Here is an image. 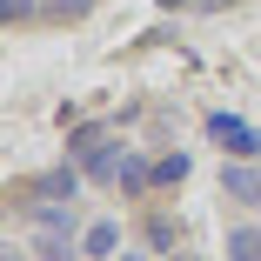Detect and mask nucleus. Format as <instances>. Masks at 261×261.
<instances>
[{
  "label": "nucleus",
  "instance_id": "1",
  "mask_svg": "<svg viewBox=\"0 0 261 261\" xmlns=\"http://www.w3.org/2000/svg\"><path fill=\"white\" fill-rule=\"evenodd\" d=\"M81 181H87V168H47V174H27V181H14L7 188V201H20L27 207V215H34V207H47V201H74L81 194Z\"/></svg>",
  "mask_w": 261,
  "mask_h": 261
},
{
  "label": "nucleus",
  "instance_id": "10",
  "mask_svg": "<svg viewBox=\"0 0 261 261\" xmlns=\"http://www.w3.org/2000/svg\"><path fill=\"white\" fill-rule=\"evenodd\" d=\"M34 261H74V234H61V228H40V241H34Z\"/></svg>",
  "mask_w": 261,
  "mask_h": 261
},
{
  "label": "nucleus",
  "instance_id": "15",
  "mask_svg": "<svg viewBox=\"0 0 261 261\" xmlns=\"http://www.w3.org/2000/svg\"><path fill=\"white\" fill-rule=\"evenodd\" d=\"M114 261H141V254H127V248H121V254H114Z\"/></svg>",
  "mask_w": 261,
  "mask_h": 261
},
{
  "label": "nucleus",
  "instance_id": "4",
  "mask_svg": "<svg viewBox=\"0 0 261 261\" xmlns=\"http://www.w3.org/2000/svg\"><path fill=\"white\" fill-rule=\"evenodd\" d=\"M81 254H87V261H114V254H121V221H94V228L81 234Z\"/></svg>",
  "mask_w": 261,
  "mask_h": 261
},
{
  "label": "nucleus",
  "instance_id": "9",
  "mask_svg": "<svg viewBox=\"0 0 261 261\" xmlns=\"http://www.w3.org/2000/svg\"><path fill=\"white\" fill-rule=\"evenodd\" d=\"M121 161H127V147H114V141H108L100 154H87L81 168H87V181H114V174H121Z\"/></svg>",
  "mask_w": 261,
  "mask_h": 261
},
{
  "label": "nucleus",
  "instance_id": "2",
  "mask_svg": "<svg viewBox=\"0 0 261 261\" xmlns=\"http://www.w3.org/2000/svg\"><path fill=\"white\" fill-rule=\"evenodd\" d=\"M207 141H215L228 161H261V127L241 114H207Z\"/></svg>",
  "mask_w": 261,
  "mask_h": 261
},
{
  "label": "nucleus",
  "instance_id": "8",
  "mask_svg": "<svg viewBox=\"0 0 261 261\" xmlns=\"http://www.w3.org/2000/svg\"><path fill=\"white\" fill-rule=\"evenodd\" d=\"M147 248H154V254H174V248H181V221H174V215H147Z\"/></svg>",
  "mask_w": 261,
  "mask_h": 261
},
{
  "label": "nucleus",
  "instance_id": "13",
  "mask_svg": "<svg viewBox=\"0 0 261 261\" xmlns=\"http://www.w3.org/2000/svg\"><path fill=\"white\" fill-rule=\"evenodd\" d=\"M47 14H54V20H87L94 0H47Z\"/></svg>",
  "mask_w": 261,
  "mask_h": 261
},
{
  "label": "nucleus",
  "instance_id": "5",
  "mask_svg": "<svg viewBox=\"0 0 261 261\" xmlns=\"http://www.w3.org/2000/svg\"><path fill=\"white\" fill-rule=\"evenodd\" d=\"M221 254H228V261H261V221H234Z\"/></svg>",
  "mask_w": 261,
  "mask_h": 261
},
{
  "label": "nucleus",
  "instance_id": "7",
  "mask_svg": "<svg viewBox=\"0 0 261 261\" xmlns=\"http://www.w3.org/2000/svg\"><path fill=\"white\" fill-rule=\"evenodd\" d=\"M114 188H121V194H134V201H141V194H147V188H154V168H147V161H141V154H127V161H121V174H114Z\"/></svg>",
  "mask_w": 261,
  "mask_h": 261
},
{
  "label": "nucleus",
  "instance_id": "6",
  "mask_svg": "<svg viewBox=\"0 0 261 261\" xmlns=\"http://www.w3.org/2000/svg\"><path fill=\"white\" fill-rule=\"evenodd\" d=\"M100 147H108V127H100V121H74V134H67L74 161H87V154H100Z\"/></svg>",
  "mask_w": 261,
  "mask_h": 261
},
{
  "label": "nucleus",
  "instance_id": "12",
  "mask_svg": "<svg viewBox=\"0 0 261 261\" xmlns=\"http://www.w3.org/2000/svg\"><path fill=\"white\" fill-rule=\"evenodd\" d=\"M40 14H47V0H0V20H7V27H27Z\"/></svg>",
  "mask_w": 261,
  "mask_h": 261
},
{
  "label": "nucleus",
  "instance_id": "11",
  "mask_svg": "<svg viewBox=\"0 0 261 261\" xmlns=\"http://www.w3.org/2000/svg\"><path fill=\"white\" fill-rule=\"evenodd\" d=\"M188 168H194V161H188L181 147H174V154H161V161H154V188H181V181H188Z\"/></svg>",
  "mask_w": 261,
  "mask_h": 261
},
{
  "label": "nucleus",
  "instance_id": "14",
  "mask_svg": "<svg viewBox=\"0 0 261 261\" xmlns=\"http://www.w3.org/2000/svg\"><path fill=\"white\" fill-rule=\"evenodd\" d=\"M154 261H194V254H181V248H174V254H154Z\"/></svg>",
  "mask_w": 261,
  "mask_h": 261
},
{
  "label": "nucleus",
  "instance_id": "3",
  "mask_svg": "<svg viewBox=\"0 0 261 261\" xmlns=\"http://www.w3.org/2000/svg\"><path fill=\"white\" fill-rule=\"evenodd\" d=\"M221 194H228L234 207H261V168H254V161H228V168H221Z\"/></svg>",
  "mask_w": 261,
  "mask_h": 261
}]
</instances>
